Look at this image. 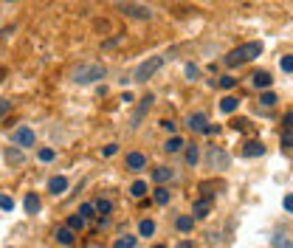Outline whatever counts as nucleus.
Segmentation results:
<instances>
[{
    "label": "nucleus",
    "instance_id": "22",
    "mask_svg": "<svg viewBox=\"0 0 293 248\" xmlns=\"http://www.w3.org/2000/svg\"><path fill=\"white\" fill-rule=\"evenodd\" d=\"M135 245H138V237L135 234H122L113 240V248H135Z\"/></svg>",
    "mask_w": 293,
    "mask_h": 248
},
{
    "label": "nucleus",
    "instance_id": "28",
    "mask_svg": "<svg viewBox=\"0 0 293 248\" xmlns=\"http://www.w3.org/2000/svg\"><path fill=\"white\" fill-rule=\"evenodd\" d=\"M279 144H282V150H293V127H285V130H282Z\"/></svg>",
    "mask_w": 293,
    "mask_h": 248
},
{
    "label": "nucleus",
    "instance_id": "35",
    "mask_svg": "<svg viewBox=\"0 0 293 248\" xmlns=\"http://www.w3.org/2000/svg\"><path fill=\"white\" fill-rule=\"evenodd\" d=\"M234 85H237V79H234L231 73H226V76H220V88H223V91H231Z\"/></svg>",
    "mask_w": 293,
    "mask_h": 248
},
{
    "label": "nucleus",
    "instance_id": "33",
    "mask_svg": "<svg viewBox=\"0 0 293 248\" xmlns=\"http://www.w3.org/2000/svg\"><path fill=\"white\" fill-rule=\"evenodd\" d=\"M279 68H282V73H293V54H285L279 60Z\"/></svg>",
    "mask_w": 293,
    "mask_h": 248
},
{
    "label": "nucleus",
    "instance_id": "24",
    "mask_svg": "<svg viewBox=\"0 0 293 248\" xmlns=\"http://www.w3.org/2000/svg\"><path fill=\"white\" fill-rule=\"evenodd\" d=\"M65 226H68V229H71V231H76V234H79V231H82V229H85V226H87V220L82 217V214H71Z\"/></svg>",
    "mask_w": 293,
    "mask_h": 248
},
{
    "label": "nucleus",
    "instance_id": "41",
    "mask_svg": "<svg viewBox=\"0 0 293 248\" xmlns=\"http://www.w3.org/2000/svg\"><path fill=\"white\" fill-rule=\"evenodd\" d=\"M285 212L293 214V195H287V198H285Z\"/></svg>",
    "mask_w": 293,
    "mask_h": 248
},
{
    "label": "nucleus",
    "instance_id": "12",
    "mask_svg": "<svg viewBox=\"0 0 293 248\" xmlns=\"http://www.w3.org/2000/svg\"><path fill=\"white\" fill-rule=\"evenodd\" d=\"M262 152H265V144L259 139H251V141H245V144H243V155L245 158H259Z\"/></svg>",
    "mask_w": 293,
    "mask_h": 248
},
{
    "label": "nucleus",
    "instance_id": "27",
    "mask_svg": "<svg viewBox=\"0 0 293 248\" xmlns=\"http://www.w3.org/2000/svg\"><path fill=\"white\" fill-rule=\"evenodd\" d=\"M6 158H9V163H17V167L25 161V155H23V150H20V147H9V150H6Z\"/></svg>",
    "mask_w": 293,
    "mask_h": 248
},
{
    "label": "nucleus",
    "instance_id": "36",
    "mask_svg": "<svg viewBox=\"0 0 293 248\" xmlns=\"http://www.w3.org/2000/svg\"><path fill=\"white\" fill-rule=\"evenodd\" d=\"M14 209V200L9 195H0V212H12Z\"/></svg>",
    "mask_w": 293,
    "mask_h": 248
},
{
    "label": "nucleus",
    "instance_id": "37",
    "mask_svg": "<svg viewBox=\"0 0 293 248\" xmlns=\"http://www.w3.org/2000/svg\"><path fill=\"white\" fill-rule=\"evenodd\" d=\"M161 127H164V130H166V133H169V135H175V130H178V124H175V121H172V119H164V121H161Z\"/></svg>",
    "mask_w": 293,
    "mask_h": 248
},
{
    "label": "nucleus",
    "instance_id": "32",
    "mask_svg": "<svg viewBox=\"0 0 293 248\" xmlns=\"http://www.w3.org/2000/svg\"><path fill=\"white\" fill-rule=\"evenodd\" d=\"M119 43H124V34H116V37H110V40H104V43H102V51H110V48H116Z\"/></svg>",
    "mask_w": 293,
    "mask_h": 248
},
{
    "label": "nucleus",
    "instance_id": "13",
    "mask_svg": "<svg viewBox=\"0 0 293 248\" xmlns=\"http://www.w3.org/2000/svg\"><path fill=\"white\" fill-rule=\"evenodd\" d=\"M54 237H56V242H60V245H65V248H71L73 242H76V231H71L68 226H60V229L54 231Z\"/></svg>",
    "mask_w": 293,
    "mask_h": 248
},
{
    "label": "nucleus",
    "instance_id": "47",
    "mask_svg": "<svg viewBox=\"0 0 293 248\" xmlns=\"http://www.w3.org/2000/svg\"><path fill=\"white\" fill-rule=\"evenodd\" d=\"M6 3H17V0H6Z\"/></svg>",
    "mask_w": 293,
    "mask_h": 248
},
{
    "label": "nucleus",
    "instance_id": "31",
    "mask_svg": "<svg viewBox=\"0 0 293 248\" xmlns=\"http://www.w3.org/2000/svg\"><path fill=\"white\" fill-rule=\"evenodd\" d=\"M76 214H82L85 220H93V217H96V209H93V203H82Z\"/></svg>",
    "mask_w": 293,
    "mask_h": 248
},
{
    "label": "nucleus",
    "instance_id": "9",
    "mask_svg": "<svg viewBox=\"0 0 293 248\" xmlns=\"http://www.w3.org/2000/svg\"><path fill=\"white\" fill-rule=\"evenodd\" d=\"M212 206H214L212 198H197L195 203H192V217H195V220L209 217V214H212Z\"/></svg>",
    "mask_w": 293,
    "mask_h": 248
},
{
    "label": "nucleus",
    "instance_id": "7",
    "mask_svg": "<svg viewBox=\"0 0 293 248\" xmlns=\"http://www.w3.org/2000/svg\"><path fill=\"white\" fill-rule=\"evenodd\" d=\"M153 102H155V96H153V93H146L144 99H138V107H135L133 119H130V127H133V130L138 127V124H141V119H144V116L150 113V107H153Z\"/></svg>",
    "mask_w": 293,
    "mask_h": 248
},
{
    "label": "nucleus",
    "instance_id": "15",
    "mask_svg": "<svg viewBox=\"0 0 293 248\" xmlns=\"http://www.w3.org/2000/svg\"><path fill=\"white\" fill-rule=\"evenodd\" d=\"M183 147H186V141L181 139V135H169L166 139V144H164V152H169V155H178V152H183Z\"/></svg>",
    "mask_w": 293,
    "mask_h": 248
},
{
    "label": "nucleus",
    "instance_id": "25",
    "mask_svg": "<svg viewBox=\"0 0 293 248\" xmlns=\"http://www.w3.org/2000/svg\"><path fill=\"white\" fill-rule=\"evenodd\" d=\"M237 107H240L237 96H223V99H220V110H223V113H234Z\"/></svg>",
    "mask_w": 293,
    "mask_h": 248
},
{
    "label": "nucleus",
    "instance_id": "5",
    "mask_svg": "<svg viewBox=\"0 0 293 248\" xmlns=\"http://www.w3.org/2000/svg\"><path fill=\"white\" fill-rule=\"evenodd\" d=\"M206 163L212 167V170H217V172H226L228 167H231V155H228L223 147H209L206 150Z\"/></svg>",
    "mask_w": 293,
    "mask_h": 248
},
{
    "label": "nucleus",
    "instance_id": "42",
    "mask_svg": "<svg viewBox=\"0 0 293 248\" xmlns=\"http://www.w3.org/2000/svg\"><path fill=\"white\" fill-rule=\"evenodd\" d=\"M285 127H293V110H287V116H285V121H282Z\"/></svg>",
    "mask_w": 293,
    "mask_h": 248
},
{
    "label": "nucleus",
    "instance_id": "17",
    "mask_svg": "<svg viewBox=\"0 0 293 248\" xmlns=\"http://www.w3.org/2000/svg\"><path fill=\"white\" fill-rule=\"evenodd\" d=\"M93 209H96V217H110V212H113V200L99 198V200H93Z\"/></svg>",
    "mask_w": 293,
    "mask_h": 248
},
{
    "label": "nucleus",
    "instance_id": "34",
    "mask_svg": "<svg viewBox=\"0 0 293 248\" xmlns=\"http://www.w3.org/2000/svg\"><path fill=\"white\" fill-rule=\"evenodd\" d=\"M183 73H186V79H189V82H195V79L200 76V68H197V65H192V62H189V65L183 68Z\"/></svg>",
    "mask_w": 293,
    "mask_h": 248
},
{
    "label": "nucleus",
    "instance_id": "46",
    "mask_svg": "<svg viewBox=\"0 0 293 248\" xmlns=\"http://www.w3.org/2000/svg\"><path fill=\"white\" fill-rule=\"evenodd\" d=\"M153 248H166V245H161V242H158V245H153Z\"/></svg>",
    "mask_w": 293,
    "mask_h": 248
},
{
    "label": "nucleus",
    "instance_id": "10",
    "mask_svg": "<svg viewBox=\"0 0 293 248\" xmlns=\"http://www.w3.org/2000/svg\"><path fill=\"white\" fill-rule=\"evenodd\" d=\"M209 124V119H206V113L203 110H195V113H189L186 116V127L192 130V133H203V127Z\"/></svg>",
    "mask_w": 293,
    "mask_h": 248
},
{
    "label": "nucleus",
    "instance_id": "18",
    "mask_svg": "<svg viewBox=\"0 0 293 248\" xmlns=\"http://www.w3.org/2000/svg\"><path fill=\"white\" fill-rule=\"evenodd\" d=\"M175 229L181 231V234H189V231L195 229V217H192V214H178V220H175Z\"/></svg>",
    "mask_w": 293,
    "mask_h": 248
},
{
    "label": "nucleus",
    "instance_id": "14",
    "mask_svg": "<svg viewBox=\"0 0 293 248\" xmlns=\"http://www.w3.org/2000/svg\"><path fill=\"white\" fill-rule=\"evenodd\" d=\"M48 192L54 195V198H56V195H65L68 192V178L65 175H54L48 181Z\"/></svg>",
    "mask_w": 293,
    "mask_h": 248
},
{
    "label": "nucleus",
    "instance_id": "11",
    "mask_svg": "<svg viewBox=\"0 0 293 248\" xmlns=\"http://www.w3.org/2000/svg\"><path fill=\"white\" fill-rule=\"evenodd\" d=\"M251 85H254L256 91H268V88L274 85V79H271L268 71H256V73H251Z\"/></svg>",
    "mask_w": 293,
    "mask_h": 248
},
{
    "label": "nucleus",
    "instance_id": "23",
    "mask_svg": "<svg viewBox=\"0 0 293 248\" xmlns=\"http://www.w3.org/2000/svg\"><path fill=\"white\" fill-rule=\"evenodd\" d=\"M153 234H155V220L150 217L138 220V237H153Z\"/></svg>",
    "mask_w": 293,
    "mask_h": 248
},
{
    "label": "nucleus",
    "instance_id": "45",
    "mask_svg": "<svg viewBox=\"0 0 293 248\" xmlns=\"http://www.w3.org/2000/svg\"><path fill=\"white\" fill-rule=\"evenodd\" d=\"M6 73H9V71H6V68H3V65H0V82L6 79Z\"/></svg>",
    "mask_w": 293,
    "mask_h": 248
},
{
    "label": "nucleus",
    "instance_id": "43",
    "mask_svg": "<svg viewBox=\"0 0 293 248\" xmlns=\"http://www.w3.org/2000/svg\"><path fill=\"white\" fill-rule=\"evenodd\" d=\"M178 248H195V242H192V240H181V242H178Z\"/></svg>",
    "mask_w": 293,
    "mask_h": 248
},
{
    "label": "nucleus",
    "instance_id": "8",
    "mask_svg": "<svg viewBox=\"0 0 293 248\" xmlns=\"http://www.w3.org/2000/svg\"><path fill=\"white\" fill-rule=\"evenodd\" d=\"M124 167H127L130 172H144L146 170V155L144 152H138V150H133V152H127V158H124Z\"/></svg>",
    "mask_w": 293,
    "mask_h": 248
},
{
    "label": "nucleus",
    "instance_id": "4",
    "mask_svg": "<svg viewBox=\"0 0 293 248\" xmlns=\"http://www.w3.org/2000/svg\"><path fill=\"white\" fill-rule=\"evenodd\" d=\"M116 9L130 20H153V9L144 6V3H130V0H119Z\"/></svg>",
    "mask_w": 293,
    "mask_h": 248
},
{
    "label": "nucleus",
    "instance_id": "3",
    "mask_svg": "<svg viewBox=\"0 0 293 248\" xmlns=\"http://www.w3.org/2000/svg\"><path fill=\"white\" fill-rule=\"evenodd\" d=\"M166 60H169V54H155V57H146V60H144V62H141V65L133 71L130 82H138V85H144L146 79H153L155 73H158L161 68L166 65Z\"/></svg>",
    "mask_w": 293,
    "mask_h": 248
},
{
    "label": "nucleus",
    "instance_id": "38",
    "mask_svg": "<svg viewBox=\"0 0 293 248\" xmlns=\"http://www.w3.org/2000/svg\"><path fill=\"white\" fill-rule=\"evenodd\" d=\"M271 242H274L276 248H293V242H290V240H285V237H274Z\"/></svg>",
    "mask_w": 293,
    "mask_h": 248
},
{
    "label": "nucleus",
    "instance_id": "2",
    "mask_svg": "<svg viewBox=\"0 0 293 248\" xmlns=\"http://www.w3.org/2000/svg\"><path fill=\"white\" fill-rule=\"evenodd\" d=\"M104 76H107V68H104L102 62H82V65L71 73V79L76 85H96Z\"/></svg>",
    "mask_w": 293,
    "mask_h": 248
},
{
    "label": "nucleus",
    "instance_id": "20",
    "mask_svg": "<svg viewBox=\"0 0 293 248\" xmlns=\"http://www.w3.org/2000/svg\"><path fill=\"white\" fill-rule=\"evenodd\" d=\"M23 206H25V214H37V212H40V206H43V203H40V195L28 192V195H25V200H23Z\"/></svg>",
    "mask_w": 293,
    "mask_h": 248
},
{
    "label": "nucleus",
    "instance_id": "44",
    "mask_svg": "<svg viewBox=\"0 0 293 248\" xmlns=\"http://www.w3.org/2000/svg\"><path fill=\"white\" fill-rule=\"evenodd\" d=\"M209 242H220V234H217V231H209Z\"/></svg>",
    "mask_w": 293,
    "mask_h": 248
},
{
    "label": "nucleus",
    "instance_id": "16",
    "mask_svg": "<svg viewBox=\"0 0 293 248\" xmlns=\"http://www.w3.org/2000/svg\"><path fill=\"white\" fill-rule=\"evenodd\" d=\"M172 178H175L172 167H155V170H153V181L158 183V186H164L166 181H172Z\"/></svg>",
    "mask_w": 293,
    "mask_h": 248
},
{
    "label": "nucleus",
    "instance_id": "1",
    "mask_svg": "<svg viewBox=\"0 0 293 248\" xmlns=\"http://www.w3.org/2000/svg\"><path fill=\"white\" fill-rule=\"evenodd\" d=\"M262 51H265V45L259 43V40H251V43H243V45H237V48H231L223 62H226L228 68H237V65H245V62L256 60Z\"/></svg>",
    "mask_w": 293,
    "mask_h": 248
},
{
    "label": "nucleus",
    "instance_id": "29",
    "mask_svg": "<svg viewBox=\"0 0 293 248\" xmlns=\"http://www.w3.org/2000/svg\"><path fill=\"white\" fill-rule=\"evenodd\" d=\"M276 102H279V99H276L274 91H262V93H259V104H262V107H274Z\"/></svg>",
    "mask_w": 293,
    "mask_h": 248
},
{
    "label": "nucleus",
    "instance_id": "6",
    "mask_svg": "<svg viewBox=\"0 0 293 248\" xmlns=\"http://www.w3.org/2000/svg\"><path fill=\"white\" fill-rule=\"evenodd\" d=\"M12 144H14V147H20V150H31V147L37 144L34 130H31V127H25V124H20V127L12 133Z\"/></svg>",
    "mask_w": 293,
    "mask_h": 248
},
{
    "label": "nucleus",
    "instance_id": "40",
    "mask_svg": "<svg viewBox=\"0 0 293 248\" xmlns=\"http://www.w3.org/2000/svg\"><path fill=\"white\" fill-rule=\"evenodd\" d=\"M9 110H12V102H9V99H0V119H3Z\"/></svg>",
    "mask_w": 293,
    "mask_h": 248
},
{
    "label": "nucleus",
    "instance_id": "39",
    "mask_svg": "<svg viewBox=\"0 0 293 248\" xmlns=\"http://www.w3.org/2000/svg\"><path fill=\"white\" fill-rule=\"evenodd\" d=\"M116 152H119V144H107V147L102 150V155H104V158H113Z\"/></svg>",
    "mask_w": 293,
    "mask_h": 248
},
{
    "label": "nucleus",
    "instance_id": "30",
    "mask_svg": "<svg viewBox=\"0 0 293 248\" xmlns=\"http://www.w3.org/2000/svg\"><path fill=\"white\" fill-rule=\"evenodd\" d=\"M37 158H40L43 163H51L56 158V150L54 147H43V150H37Z\"/></svg>",
    "mask_w": 293,
    "mask_h": 248
},
{
    "label": "nucleus",
    "instance_id": "26",
    "mask_svg": "<svg viewBox=\"0 0 293 248\" xmlns=\"http://www.w3.org/2000/svg\"><path fill=\"white\" fill-rule=\"evenodd\" d=\"M153 200H155V203H158V206H166V203H169V200H172V192H169V189H166V186H158V189H155V192H153Z\"/></svg>",
    "mask_w": 293,
    "mask_h": 248
},
{
    "label": "nucleus",
    "instance_id": "21",
    "mask_svg": "<svg viewBox=\"0 0 293 248\" xmlns=\"http://www.w3.org/2000/svg\"><path fill=\"white\" fill-rule=\"evenodd\" d=\"M146 192H150V186H146V181H133L130 183V195H133L135 200H141V198H146Z\"/></svg>",
    "mask_w": 293,
    "mask_h": 248
},
{
    "label": "nucleus",
    "instance_id": "19",
    "mask_svg": "<svg viewBox=\"0 0 293 248\" xmlns=\"http://www.w3.org/2000/svg\"><path fill=\"white\" fill-rule=\"evenodd\" d=\"M183 161L189 163V167H195V163L200 161V147H197V144H186V147H183Z\"/></svg>",
    "mask_w": 293,
    "mask_h": 248
}]
</instances>
